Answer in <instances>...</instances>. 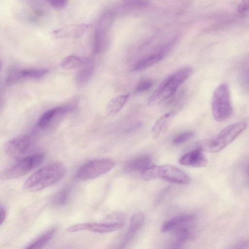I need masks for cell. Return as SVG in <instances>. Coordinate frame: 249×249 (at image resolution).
<instances>
[{"instance_id": "d4e9b609", "label": "cell", "mask_w": 249, "mask_h": 249, "mask_svg": "<svg viewBox=\"0 0 249 249\" xmlns=\"http://www.w3.org/2000/svg\"><path fill=\"white\" fill-rule=\"evenodd\" d=\"M71 196V189L65 188L58 192L53 197L52 202L56 206H62L69 201Z\"/></svg>"}, {"instance_id": "4316f807", "label": "cell", "mask_w": 249, "mask_h": 249, "mask_svg": "<svg viewBox=\"0 0 249 249\" xmlns=\"http://www.w3.org/2000/svg\"><path fill=\"white\" fill-rule=\"evenodd\" d=\"M153 83V81L149 78L142 79L137 84L135 91L138 93L146 91L151 88Z\"/></svg>"}, {"instance_id": "8fae6325", "label": "cell", "mask_w": 249, "mask_h": 249, "mask_svg": "<svg viewBox=\"0 0 249 249\" xmlns=\"http://www.w3.org/2000/svg\"><path fill=\"white\" fill-rule=\"evenodd\" d=\"M71 107H58L44 112L39 118L37 126L40 129L45 130L53 126L65 114L71 111Z\"/></svg>"}, {"instance_id": "ba28073f", "label": "cell", "mask_w": 249, "mask_h": 249, "mask_svg": "<svg viewBox=\"0 0 249 249\" xmlns=\"http://www.w3.org/2000/svg\"><path fill=\"white\" fill-rule=\"evenodd\" d=\"M114 166V161L108 158L92 160L85 163L77 170V178L86 180L95 178L111 170Z\"/></svg>"}, {"instance_id": "9a60e30c", "label": "cell", "mask_w": 249, "mask_h": 249, "mask_svg": "<svg viewBox=\"0 0 249 249\" xmlns=\"http://www.w3.org/2000/svg\"><path fill=\"white\" fill-rule=\"evenodd\" d=\"M48 72L46 69H25L12 71L6 80L7 84H10L21 78L39 79Z\"/></svg>"}, {"instance_id": "83f0119b", "label": "cell", "mask_w": 249, "mask_h": 249, "mask_svg": "<svg viewBox=\"0 0 249 249\" xmlns=\"http://www.w3.org/2000/svg\"><path fill=\"white\" fill-rule=\"evenodd\" d=\"M46 1L52 6L57 9H62L65 7L69 2V0H46Z\"/></svg>"}, {"instance_id": "44dd1931", "label": "cell", "mask_w": 249, "mask_h": 249, "mask_svg": "<svg viewBox=\"0 0 249 249\" xmlns=\"http://www.w3.org/2000/svg\"><path fill=\"white\" fill-rule=\"evenodd\" d=\"M171 241L172 248H178L182 244L191 240L194 237L192 228L183 229L172 231Z\"/></svg>"}, {"instance_id": "2e32d148", "label": "cell", "mask_w": 249, "mask_h": 249, "mask_svg": "<svg viewBox=\"0 0 249 249\" xmlns=\"http://www.w3.org/2000/svg\"><path fill=\"white\" fill-rule=\"evenodd\" d=\"M176 115V112L172 111L160 117L155 123L151 129V134L153 139L158 138L169 128Z\"/></svg>"}, {"instance_id": "9c48e42d", "label": "cell", "mask_w": 249, "mask_h": 249, "mask_svg": "<svg viewBox=\"0 0 249 249\" xmlns=\"http://www.w3.org/2000/svg\"><path fill=\"white\" fill-rule=\"evenodd\" d=\"M124 226L122 222L108 223H86L74 225L69 228L67 231L71 232L88 231L98 233H107L117 231Z\"/></svg>"}, {"instance_id": "277c9868", "label": "cell", "mask_w": 249, "mask_h": 249, "mask_svg": "<svg viewBox=\"0 0 249 249\" xmlns=\"http://www.w3.org/2000/svg\"><path fill=\"white\" fill-rule=\"evenodd\" d=\"M142 178L144 180L157 178L178 184H187L190 178L181 169L171 165H151L141 172Z\"/></svg>"}, {"instance_id": "5bb4252c", "label": "cell", "mask_w": 249, "mask_h": 249, "mask_svg": "<svg viewBox=\"0 0 249 249\" xmlns=\"http://www.w3.org/2000/svg\"><path fill=\"white\" fill-rule=\"evenodd\" d=\"M180 164L194 167H202L207 165L208 160L203 150L197 148L183 155L179 160Z\"/></svg>"}, {"instance_id": "8992f818", "label": "cell", "mask_w": 249, "mask_h": 249, "mask_svg": "<svg viewBox=\"0 0 249 249\" xmlns=\"http://www.w3.org/2000/svg\"><path fill=\"white\" fill-rule=\"evenodd\" d=\"M113 17V13L107 11L98 19L94 29L92 41V51L94 54H100L107 49L109 42L108 32Z\"/></svg>"}, {"instance_id": "603a6c76", "label": "cell", "mask_w": 249, "mask_h": 249, "mask_svg": "<svg viewBox=\"0 0 249 249\" xmlns=\"http://www.w3.org/2000/svg\"><path fill=\"white\" fill-rule=\"evenodd\" d=\"M57 228L52 227L36 238L25 249H41L47 245L53 237L56 232Z\"/></svg>"}, {"instance_id": "484cf974", "label": "cell", "mask_w": 249, "mask_h": 249, "mask_svg": "<svg viewBox=\"0 0 249 249\" xmlns=\"http://www.w3.org/2000/svg\"><path fill=\"white\" fill-rule=\"evenodd\" d=\"M194 134V132L192 131H187L180 133L175 137L172 142L175 144L183 143L193 138Z\"/></svg>"}, {"instance_id": "f1b7e54d", "label": "cell", "mask_w": 249, "mask_h": 249, "mask_svg": "<svg viewBox=\"0 0 249 249\" xmlns=\"http://www.w3.org/2000/svg\"><path fill=\"white\" fill-rule=\"evenodd\" d=\"M249 9V0H242L237 8L239 13L244 12Z\"/></svg>"}, {"instance_id": "3957f363", "label": "cell", "mask_w": 249, "mask_h": 249, "mask_svg": "<svg viewBox=\"0 0 249 249\" xmlns=\"http://www.w3.org/2000/svg\"><path fill=\"white\" fill-rule=\"evenodd\" d=\"M245 122L236 123L223 129L216 136L200 142L198 148L202 150L216 153L233 141L246 128Z\"/></svg>"}, {"instance_id": "ac0fdd59", "label": "cell", "mask_w": 249, "mask_h": 249, "mask_svg": "<svg viewBox=\"0 0 249 249\" xmlns=\"http://www.w3.org/2000/svg\"><path fill=\"white\" fill-rule=\"evenodd\" d=\"M144 222V216L141 213L133 214L130 220L128 230L122 242L121 248H124L133 238L135 233L142 227Z\"/></svg>"}, {"instance_id": "5b68a950", "label": "cell", "mask_w": 249, "mask_h": 249, "mask_svg": "<svg viewBox=\"0 0 249 249\" xmlns=\"http://www.w3.org/2000/svg\"><path fill=\"white\" fill-rule=\"evenodd\" d=\"M213 115L215 120L222 122L232 113L230 89L227 83H222L215 89L211 101Z\"/></svg>"}, {"instance_id": "7c38bea8", "label": "cell", "mask_w": 249, "mask_h": 249, "mask_svg": "<svg viewBox=\"0 0 249 249\" xmlns=\"http://www.w3.org/2000/svg\"><path fill=\"white\" fill-rule=\"evenodd\" d=\"M196 217L192 214L178 215L166 221L161 227L163 232L174 231L176 230L192 228L195 224Z\"/></svg>"}, {"instance_id": "7402d4cb", "label": "cell", "mask_w": 249, "mask_h": 249, "mask_svg": "<svg viewBox=\"0 0 249 249\" xmlns=\"http://www.w3.org/2000/svg\"><path fill=\"white\" fill-rule=\"evenodd\" d=\"M128 94L117 95L107 103L106 112L108 116H113L118 113L124 107L129 97Z\"/></svg>"}, {"instance_id": "cb8c5ba5", "label": "cell", "mask_w": 249, "mask_h": 249, "mask_svg": "<svg viewBox=\"0 0 249 249\" xmlns=\"http://www.w3.org/2000/svg\"><path fill=\"white\" fill-rule=\"evenodd\" d=\"M83 62V58L71 55L65 57L60 63L61 67L65 70H71L80 67Z\"/></svg>"}, {"instance_id": "ffe728a7", "label": "cell", "mask_w": 249, "mask_h": 249, "mask_svg": "<svg viewBox=\"0 0 249 249\" xmlns=\"http://www.w3.org/2000/svg\"><path fill=\"white\" fill-rule=\"evenodd\" d=\"M151 158L147 155H142L135 158L129 161L124 166L126 172L141 171L152 165Z\"/></svg>"}, {"instance_id": "6da1fadb", "label": "cell", "mask_w": 249, "mask_h": 249, "mask_svg": "<svg viewBox=\"0 0 249 249\" xmlns=\"http://www.w3.org/2000/svg\"><path fill=\"white\" fill-rule=\"evenodd\" d=\"M64 165L58 162L49 163L38 169L25 182L23 187L28 191H39L61 180L65 174Z\"/></svg>"}, {"instance_id": "7a4b0ae2", "label": "cell", "mask_w": 249, "mask_h": 249, "mask_svg": "<svg viewBox=\"0 0 249 249\" xmlns=\"http://www.w3.org/2000/svg\"><path fill=\"white\" fill-rule=\"evenodd\" d=\"M193 70L186 67L180 69L163 79L147 101L149 106L153 107L169 99L192 74Z\"/></svg>"}, {"instance_id": "30bf717a", "label": "cell", "mask_w": 249, "mask_h": 249, "mask_svg": "<svg viewBox=\"0 0 249 249\" xmlns=\"http://www.w3.org/2000/svg\"><path fill=\"white\" fill-rule=\"evenodd\" d=\"M31 143V139L30 136L26 135L18 136L5 143L4 150L9 156L18 158L28 150Z\"/></svg>"}, {"instance_id": "e0dca14e", "label": "cell", "mask_w": 249, "mask_h": 249, "mask_svg": "<svg viewBox=\"0 0 249 249\" xmlns=\"http://www.w3.org/2000/svg\"><path fill=\"white\" fill-rule=\"evenodd\" d=\"M94 69L93 61L89 58H83V62L78 68L75 75V82L78 86H82L89 80Z\"/></svg>"}, {"instance_id": "4fadbf2b", "label": "cell", "mask_w": 249, "mask_h": 249, "mask_svg": "<svg viewBox=\"0 0 249 249\" xmlns=\"http://www.w3.org/2000/svg\"><path fill=\"white\" fill-rule=\"evenodd\" d=\"M170 48V45H166L158 51L144 56L133 66L132 70L135 71H140L151 67L163 59Z\"/></svg>"}, {"instance_id": "f546056e", "label": "cell", "mask_w": 249, "mask_h": 249, "mask_svg": "<svg viewBox=\"0 0 249 249\" xmlns=\"http://www.w3.org/2000/svg\"><path fill=\"white\" fill-rule=\"evenodd\" d=\"M0 225H1L2 223L4 222L6 216V212L5 209L4 207H3L1 205L0 207Z\"/></svg>"}, {"instance_id": "d6986e66", "label": "cell", "mask_w": 249, "mask_h": 249, "mask_svg": "<svg viewBox=\"0 0 249 249\" xmlns=\"http://www.w3.org/2000/svg\"><path fill=\"white\" fill-rule=\"evenodd\" d=\"M89 26V25L85 24H72L54 31L53 34L57 37H78L82 36Z\"/></svg>"}, {"instance_id": "52a82bcc", "label": "cell", "mask_w": 249, "mask_h": 249, "mask_svg": "<svg viewBox=\"0 0 249 249\" xmlns=\"http://www.w3.org/2000/svg\"><path fill=\"white\" fill-rule=\"evenodd\" d=\"M44 158L43 153H36L25 157L1 173L0 178L8 180L23 176L39 166Z\"/></svg>"}]
</instances>
